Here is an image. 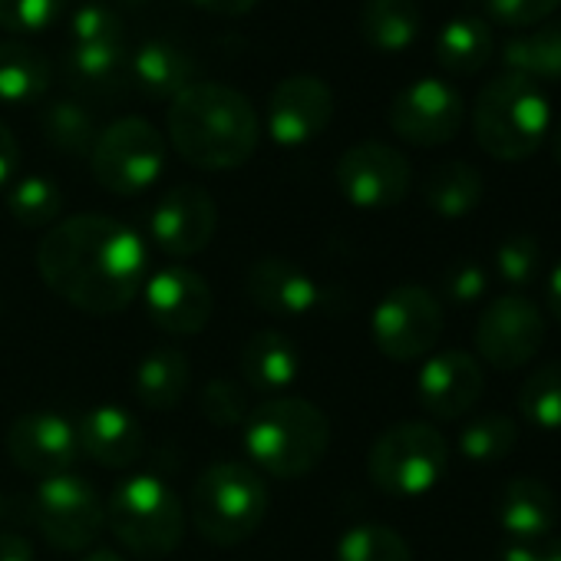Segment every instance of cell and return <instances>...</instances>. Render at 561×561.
<instances>
[{"label":"cell","instance_id":"cell-40","mask_svg":"<svg viewBox=\"0 0 561 561\" xmlns=\"http://www.w3.org/2000/svg\"><path fill=\"white\" fill-rule=\"evenodd\" d=\"M485 14L492 24L508 27V31H531L545 24L558 8L561 0H482Z\"/></svg>","mask_w":561,"mask_h":561},{"label":"cell","instance_id":"cell-19","mask_svg":"<svg viewBox=\"0 0 561 561\" xmlns=\"http://www.w3.org/2000/svg\"><path fill=\"white\" fill-rule=\"evenodd\" d=\"M244 295L271 318H308L321 305L314 277L288 257H261L244 271Z\"/></svg>","mask_w":561,"mask_h":561},{"label":"cell","instance_id":"cell-46","mask_svg":"<svg viewBox=\"0 0 561 561\" xmlns=\"http://www.w3.org/2000/svg\"><path fill=\"white\" fill-rule=\"evenodd\" d=\"M502 561H541V548H531V541H518L502 551Z\"/></svg>","mask_w":561,"mask_h":561},{"label":"cell","instance_id":"cell-41","mask_svg":"<svg viewBox=\"0 0 561 561\" xmlns=\"http://www.w3.org/2000/svg\"><path fill=\"white\" fill-rule=\"evenodd\" d=\"M485 288H489V271L472 257L449 264L443 274V291L453 305H476L485 295Z\"/></svg>","mask_w":561,"mask_h":561},{"label":"cell","instance_id":"cell-49","mask_svg":"<svg viewBox=\"0 0 561 561\" xmlns=\"http://www.w3.org/2000/svg\"><path fill=\"white\" fill-rule=\"evenodd\" d=\"M551 159L561 165V123H558V129L551 133Z\"/></svg>","mask_w":561,"mask_h":561},{"label":"cell","instance_id":"cell-18","mask_svg":"<svg viewBox=\"0 0 561 561\" xmlns=\"http://www.w3.org/2000/svg\"><path fill=\"white\" fill-rule=\"evenodd\" d=\"M485 390V374L479 360L466 351L433 354L416 377V400L436 420L466 416Z\"/></svg>","mask_w":561,"mask_h":561},{"label":"cell","instance_id":"cell-30","mask_svg":"<svg viewBox=\"0 0 561 561\" xmlns=\"http://www.w3.org/2000/svg\"><path fill=\"white\" fill-rule=\"evenodd\" d=\"M423 198H426L430 211L439 218H449V221L466 218L482 202V175L476 165H469L462 159L439 162L430 169V175L423 182Z\"/></svg>","mask_w":561,"mask_h":561},{"label":"cell","instance_id":"cell-35","mask_svg":"<svg viewBox=\"0 0 561 561\" xmlns=\"http://www.w3.org/2000/svg\"><path fill=\"white\" fill-rule=\"evenodd\" d=\"M44 136L54 149L67 156H90L100 133L93 126V116L80 103L60 100V103H50L44 113Z\"/></svg>","mask_w":561,"mask_h":561},{"label":"cell","instance_id":"cell-14","mask_svg":"<svg viewBox=\"0 0 561 561\" xmlns=\"http://www.w3.org/2000/svg\"><path fill=\"white\" fill-rule=\"evenodd\" d=\"M331 119L334 93L321 77H285L267 96V136L285 149L314 142L331 126Z\"/></svg>","mask_w":561,"mask_h":561},{"label":"cell","instance_id":"cell-27","mask_svg":"<svg viewBox=\"0 0 561 561\" xmlns=\"http://www.w3.org/2000/svg\"><path fill=\"white\" fill-rule=\"evenodd\" d=\"M495 54L492 27L476 14H459L436 34L433 57L453 77H476Z\"/></svg>","mask_w":561,"mask_h":561},{"label":"cell","instance_id":"cell-25","mask_svg":"<svg viewBox=\"0 0 561 561\" xmlns=\"http://www.w3.org/2000/svg\"><path fill=\"white\" fill-rule=\"evenodd\" d=\"M54 83V64L44 50L21 37L0 41V103L27 106L47 96Z\"/></svg>","mask_w":561,"mask_h":561},{"label":"cell","instance_id":"cell-11","mask_svg":"<svg viewBox=\"0 0 561 561\" xmlns=\"http://www.w3.org/2000/svg\"><path fill=\"white\" fill-rule=\"evenodd\" d=\"M545 318L525 295H499L476 321V351L495 370H518L538 357Z\"/></svg>","mask_w":561,"mask_h":561},{"label":"cell","instance_id":"cell-23","mask_svg":"<svg viewBox=\"0 0 561 561\" xmlns=\"http://www.w3.org/2000/svg\"><path fill=\"white\" fill-rule=\"evenodd\" d=\"M238 367H241V380L254 393L280 397L298 380L301 354L291 337L277 334V331H257L241 347Z\"/></svg>","mask_w":561,"mask_h":561},{"label":"cell","instance_id":"cell-48","mask_svg":"<svg viewBox=\"0 0 561 561\" xmlns=\"http://www.w3.org/2000/svg\"><path fill=\"white\" fill-rule=\"evenodd\" d=\"M541 561H561V538H554L551 545L541 548Z\"/></svg>","mask_w":561,"mask_h":561},{"label":"cell","instance_id":"cell-10","mask_svg":"<svg viewBox=\"0 0 561 561\" xmlns=\"http://www.w3.org/2000/svg\"><path fill=\"white\" fill-rule=\"evenodd\" d=\"M31 512L44 538L64 551L90 548L106 525V502L87 479L73 472L41 479L34 489Z\"/></svg>","mask_w":561,"mask_h":561},{"label":"cell","instance_id":"cell-33","mask_svg":"<svg viewBox=\"0 0 561 561\" xmlns=\"http://www.w3.org/2000/svg\"><path fill=\"white\" fill-rule=\"evenodd\" d=\"M337 561H413L410 541L380 522H360L337 541Z\"/></svg>","mask_w":561,"mask_h":561},{"label":"cell","instance_id":"cell-32","mask_svg":"<svg viewBox=\"0 0 561 561\" xmlns=\"http://www.w3.org/2000/svg\"><path fill=\"white\" fill-rule=\"evenodd\" d=\"M518 410L538 430H561V360H548L522 380Z\"/></svg>","mask_w":561,"mask_h":561},{"label":"cell","instance_id":"cell-28","mask_svg":"<svg viewBox=\"0 0 561 561\" xmlns=\"http://www.w3.org/2000/svg\"><path fill=\"white\" fill-rule=\"evenodd\" d=\"M502 64L505 70L528 77L531 83H561V18L505 41Z\"/></svg>","mask_w":561,"mask_h":561},{"label":"cell","instance_id":"cell-3","mask_svg":"<svg viewBox=\"0 0 561 561\" xmlns=\"http://www.w3.org/2000/svg\"><path fill=\"white\" fill-rule=\"evenodd\" d=\"M241 443L257 472L274 479H301L324 462L331 446V420L305 397H267L248 413Z\"/></svg>","mask_w":561,"mask_h":561},{"label":"cell","instance_id":"cell-1","mask_svg":"<svg viewBox=\"0 0 561 561\" xmlns=\"http://www.w3.org/2000/svg\"><path fill=\"white\" fill-rule=\"evenodd\" d=\"M44 285L83 314L110 318L133 305L146 277V244L119 218L73 215L57 221L41 248Z\"/></svg>","mask_w":561,"mask_h":561},{"label":"cell","instance_id":"cell-2","mask_svg":"<svg viewBox=\"0 0 561 561\" xmlns=\"http://www.w3.org/2000/svg\"><path fill=\"white\" fill-rule=\"evenodd\" d=\"M172 149L195 169L225 172L244 165L261 139L251 100L225 83H192L165 113Z\"/></svg>","mask_w":561,"mask_h":561},{"label":"cell","instance_id":"cell-31","mask_svg":"<svg viewBox=\"0 0 561 561\" xmlns=\"http://www.w3.org/2000/svg\"><path fill=\"white\" fill-rule=\"evenodd\" d=\"M515 446H518V420H512L505 413L476 416L459 433V453L469 462H482V466L508 459Z\"/></svg>","mask_w":561,"mask_h":561},{"label":"cell","instance_id":"cell-39","mask_svg":"<svg viewBox=\"0 0 561 561\" xmlns=\"http://www.w3.org/2000/svg\"><path fill=\"white\" fill-rule=\"evenodd\" d=\"M64 11V0H0V27L11 34H41Z\"/></svg>","mask_w":561,"mask_h":561},{"label":"cell","instance_id":"cell-13","mask_svg":"<svg viewBox=\"0 0 561 561\" xmlns=\"http://www.w3.org/2000/svg\"><path fill=\"white\" fill-rule=\"evenodd\" d=\"M334 179L351 205L377 211V208H393L407 198L413 172H410V159L400 149L367 139L351 146L337 159Z\"/></svg>","mask_w":561,"mask_h":561},{"label":"cell","instance_id":"cell-37","mask_svg":"<svg viewBox=\"0 0 561 561\" xmlns=\"http://www.w3.org/2000/svg\"><path fill=\"white\" fill-rule=\"evenodd\" d=\"M198 407H202V416H205L211 426H218V430L244 426V420H248V413H251V410H248L244 390H241L234 380H221V377L205 383Z\"/></svg>","mask_w":561,"mask_h":561},{"label":"cell","instance_id":"cell-16","mask_svg":"<svg viewBox=\"0 0 561 561\" xmlns=\"http://www.w3.org/2000/svg\"><path fill=\"white\" fill-rule=\"evenodd\" d=\"M8 453L14 466L27 476L54 479L73 469L80 459V439L77 423H70L60 413H24L8 430Z\"/></svg>","mask_w":561,"mask_h":561},{"label":"cell","instance_id":"cell-38","mask_svg":"<svg viewBox=\"0 0 561 561\" xmlns=\"http://www.w3.org/2000/svg\"><path fill=\"white\" fill-rule=\"evenodd\" d=\"M126 27L116 11L106 4H83L70 14V44H123Z\"/></svg>","mask_w":561,"mask_h":561},{"label":"cell","instance_id":"cell-26","mask_svg":"<svg viewBox=\"0 0 561 561\" xmlns=\"http://www.w3.org/2000/svg\"><path fill=\"white\" fill-rule=\"evenodd\" d=\"M188 383H192V364L188 354L179 347L149 351L133 374L136 400L146 410H175L185 400Z\"/></svg>","mask_w":561,"mask_h":561},{"label":"cell","instance_id":"cell-9","mask_svg":"<svg viewBox=\"0 0 561 561\" xmlns=\"http://www.w3.org/2000/svg\"><path fill=\"white\" fill-rule=\"evenodd\" d=\"M443 334V308L433 291L400 285L387 291L370 314V337L387 360L413 364L433 354Z\"/></svg>","mask_w":561,"mask_h":561},{"label":"cell","instance_id":"cell-17","mask_svg":"<svg viewBox=\"0 0 561 561\" xmlns=\"http://www.w3.org/2000/svg\"><path fill=\"white\" fill-rule=\"evenodd\" d=\"M218 228V208L211 195L202 185H175L169 188L152 215H149V234L159 251L169 257H192L208 248Z\"/></svg>","mask_w":561,"mask_h":561},{"label":"cell","instance_id":"cell-47","mask_svg":"<svg viewBox=\"0 0 561 561\" xmlns=\"http://www.w3.org/2000/svg\"><path fill=\"white\" fill-rule=\"evenodd\" d=\"M83 561H126V558H123V554H116V551H110V548H100V551L87 554Z\"/></svg>","mask_w":561,"mask_h":561},{"label":"cell","instance_id":"cell-36","mask_svg":"<svg viewBox=\"0 0 561 561\" xmlns=\"http://www.w3.org/2000/svg\"><path fill=\"white\" fill-rule=\"evenodd\" d=\"M545 261V251L538 244L535 234H508L499 248H495V267L499 277L512 288H525L538 277Z\"/></svg>","mask_w":561,"mask_h":561},{"label":"cell","instance_id":"cell-45","mask_svg":"<svg viewBox=\"0 0 561 561\" xmlns=\"http://www.w3.org/2000/svg\"><path fill=\"white\" fill-rule=\"evenodd\" d=\"M545 298H548V311H551V318L561 324V261L548 271V280H545Z\"/></svg>","mask_w":561,"mask_h":561},{"label":"cell","instance_id":"cell-4","mask_svg":"<svg viewBox=\"0 0 561 561\" xmlns=\"http://www.w3.org/2000/svg\"><path fill=\"white\" fill-rule=\"evenodd\" d=\"M551 106L538 83L512 70L495 73L472 103V136L499 162H522L545 146Z\"/></svg>","mask_w":561,"mask_h":561},{"label":"cell","instance_id":"cell-21","mask_svg":"<svg viewBox=\"0 0 561 561\" xmlns=\"http://www.w3.org/2000/svg\"><path fill=\"white\" fill-rule=\"evenodd\" d=\"M499 525L518 541H538L558 522V495L535 476H512L495 495Z\"/></svg>","mask_w":561,"mask_h":561},{"label":"cell","instance_id":"cell-34","mask_svg":"<svg viewBox=\"0 0 561 561\" xmlns=\"http://www.w3.org/2000/svg\"><path fill=\"white\" fill-rule=\"evenodd\" d=\"M64 208L60 185L47 175H24L8 188V211L24 228H47Z\"/></svg>","mask_w":561,"mask_h":561},{"label":"cell","instance_id":"cell-43","mask_svg":"<svg viewBox=\"0 0 561 561\" xmlns=\"http://www.w3.org/2000/svg\"><path fill=\"white\" fill-rule=\"evenodd\" d=\"M0 561H34V545L18 531H0Z\"/></svg>","mask_w":561,"mask_h":561},{"label":"cell","instance_id":"cell-44","mask_svg":"<svg viewBox=\"0 0 561 561\" xmlns=\"http://www.w3.org/2000/svg\"><path fill=\"white\" fill-rule=\"evenodd\" d=\"M192 4L215 18H241L257 4V0H192Z\"/></svg>","mask_w":561,"mask_h":561},{"label":"cell","instance_id":"cell-7","mask_svg":"<svg viewBox=\"0 0 561 561\" xmlns=\"http://www.w3.org/2000/svg\"><path fill=\"white\" fill-rule=\"evenodd\" d=\"M449 466L446 436L430 423H397L377 436L367 456L370 482L397 499H416L439 485Z\"/></svg>","mask_w":561,"mask_h":561},{"label":"cell","instance_id":"cell-24","mask_svg":"<svg viewBox=\"0 0 561 561\" xmlns=\"http://www.w3.org/2000/svg\"><path fill=\"white\" fill-rule=\"evenodd\" d=\"M192 83H195V60L169 41H146L129 57V87H136L146 100L172 103Z\"/></svg>","mask_w":561,"mask_h":561},{"label":"cell","instance_id":"cell-50","mask_svg":"<svg viewBox=\"0 0 561 561\" xmlns=\"http://www.w3.org/2000/svg\"><path fill=\"white\" fill-rule=\"evenodd\" d=\"M133 4H139V0H133Z\"/></svg>","mask_w":561,"mask_h":561},{"label":"cell","instance_id":"cell-22","mask_svg":"<svg viewBox=\"0 0 561 561\" xmlns=\"http://www.w3.org/2000/svg\"><path fill=\"white\" fill-rule=\"evenodd\" d=\"M64 80L73 93L93 100H116L129 87V57L123 44H70L64 57Z\"/></svg>","mask_w":561,"mask_h":561},{"label":"cell","instance_id":"cell-42","mask_svg":"<svg viewBox=\"0 0 561 561\" xmlns=\"http://www.w3.org/2000/svg\"><path fill=\"white\" fill-rule=\"evenodd\" d=\"M21 165V146H18V136L11 133V126L0 119V188L11 185L14 172Z\"/></svg>","mask_w":561,"mask_h":561},{"label":"cell","instance_id":"cell-29","mask_svg":"<svg viewBox=\"0 0 561 561\" xmlns=\"http://www.w3.org/2000/svg\"><path fill=\"white\" fill-rule=\"evenodd\" d=\"M423 27L416 0H364L360 34L380 54H403L416 44Z\"/></svg>","mask_w":561,"mask_h":561},{"label":"cell","instance_id":"cell-12","mask_svg":"<svg viewBox=\"0 0 561 561\" xmlns=\"http://www.w3.org/2000/svg\"><path fill=\"white\" fill-rule=\"evenodd\" d=\"M466 123V103L456 87L436 77H423L403 87L390 103V129L420 149L446 146Z\"/></svg>","mask_w":561,"mask_h":561},{"label":"cell","instance_id":"cell-8","mask_svg":"<svg viewBox=\"0 0 561 561\" xmlns=\"http://www.w3.org/2000/svg\"><path fill=\"white\" fill-rule=\"evenodd\" d=\"M90 165L96 182L113 195L146 192L165 169V139L149 119L123 116L96 136Z\"/></svg>","mask_w":561,"mask_h":561},{"label":"cell","instance_id":"cell-5","mask_svg":"<svg viewBox=\"0 0 561 561\" xmlns=\"http://www.w3.org/2000/svg\"><path fill=\"white\" fill-rule=\"evenodd\" d=\"M188 515L205 541L221 548L241 545L267 515V485L244 462H215L195 479Z\"/></svg>","mask_w":561,"mask_h":561},{"label":"cell","instance_id":"cell-6","mask_svg":"<svg viewBox=\"0 0 561 561\" xmlns=\"http://www.w3.org/2000/svg\"><path fill=\"white\" fill-rule=\"evenodd\" d=\"M106 522L119 545L139 558H165L185 535L182 499L149 472L126 476L113 485Z\"/></svg>","mask_w":561,"mask_h":561},{"label":"cell","instance_id":"cell-20","mask_svg":"<svg viewBox=\"0 0 561 561\" xmlns=\"http://www.w3.org/2000/svg\"><path fill=\"white\" fill-rule=\"evenodd\" d=\"M77 439H80V456H87L106 469H126L146 449V436H142L139 420L129 410L110 407V403L90 407L80 416Z\"/></svg>","mask_w":561,"mask_h":561},{"label":"cell","instance_id":"cell-15","mask_svg":"<svg viewBox=\"0 0 561 561\" xmlns=\"http://www.w3.org/2000/svg\"><path fill=\"white\" fill-rule=\"evenodd\" d=\"M146 311L169 337H195L208 328L215 298L202 274L185 264H165L146 280Z\"/></svg>","mask_w":561,"mask_h":561}]
</instances>
